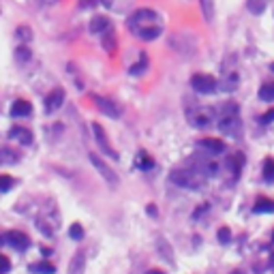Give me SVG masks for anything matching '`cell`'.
I'll use <instances>...</instances> for the list:
<instances>
[{
  "instance_id": "cell-21",
  "label": "cell",
  "mask_w": 274,
  "mask_h": 274,
  "mask_svg": "<svg viewBox=\"0 0 274 274\" xmlns=\"http://www.w3.org/2000/svg\"><path fill=\"white\" fill-rule=\"evenodd\" d=\"M247 7L250 13H255V15H259V13H264L266 7H268V0H249L247 2Z\"/></svg>"
},
{
  "instance_id": "cell-23",
  "label": "cell",
  "mask_w": 274,
  "mask_h": 274,
  "mask_svg": "<svg viewBox=\"0 0 274 274\" xmlns=\"http://www.w3.org/2000/svg\"><path fill=\"white\" fill-rule=\"evenodd\" d=\"M103 48H105V51L107 54H114L116 51V39H114V32H105L103 34Z\"/></svg>"
},
{
  "instance_id": "cell-25",
  "label": "cell",
  "mask_w": 274,
  "mask_h": 274,
  "mask_svg": "<svg viewBox=\"0 0 274 274\" xmlns=\"http://www.w3.org/2000/svg\"><path fill=\"white\" fill-rule=\"evenodd\" d=\"M15 180L11 176H4V174H0V193H9L11 189H13Z\"/></svg>"
},
{
  "instance_id": "cell-14",
  "label": "cell",
  "mask_w": 274,
  "mask_h": 274,
  "mask_svg": "<svg viewBox=\"0 0 274 274\" xmlns=\"http://www.w3.org/2000/svg\"><path fill=\"white\" fill-rule=\"evenodd\" d=\"M253 210L257 214H264V212H274V199H270V197H259L257 201H255Z\"/></svg>"
},
{
  "instance_id": "cell-13",
  "label": "cell",
  "mask_w": 274,
  "mask_h": 274,
  "mask_svg": "<svg viewBox=\"0 0 274 274\" xmlns=\"http://www.w3.org/2000/svg\"><path fill=\"white\" fill-rule=\"evenodd\" d=\"M221 131L223 133H238L240 131V120H238V116H229V118L221 120Z\"/></svg>"
},
{
  "instance_id": "cell-34",
  "label": "cell",
  "mask_w": 274,
  "mask_h": 274,
  "mask_svg": "<svg viewBox=\"0 0 274 274\" xmlns=\"http://www.w3.org/2000/svg\"><path fill=\"white\" fill-rule=\"evenodd\" d=\"M270 71H272V73H274V62H272V65H270Z\"/></svg>"
},
{
  "instance_id": "cell-30",
  "label": "cell",
  "mask_w": 274,
  "mask_h": 274,
  "mask_svg": "<svg viewBox=\"0 0 274 274\" xmlns=\"http://www.w3.org/2000/svg\"><path fill=\"white\" fill-rule=\"evenodd\" d=\"M9 270H11V261H9V257L0 255V274H7Z\"/></svg>"
},
{
  "instance_id": "cell-20",
  "label": "cell",
  "mask_w": 274,
  "mask_h": 274,
  "mask_svg": "<svg viewBox=\"0 0 274 274\" xmlns=\"http://www.w3.org/2000/svg\"><path fill=\"white\" fill-rule=\"evenodd\" d=\"M242 165H244V154H242V152H236V154L229 159V170L238 176V174H240V170H242Z\"/></svg>"
},
{
  "instance_id": "cell-29",
  "label": "cell",
  "mask_w": 274,
  "mask_h": 274,
  "mask_svg": "<svg viewBox=\"0 0 274 274\" xmlns=\"http://www.w3.org/2000/svg\"><path fill=\"white\" fill-rule=\"evenodd\" d=\"M219 240L223 242V244H227V242L231 240V231L227 229V227H221V229H219Z\"/></svg>"
},
{
  "instance_id": "cell-7",
  "label": "cell",
  "mask_w": 274,
  "mask_h": 274,
  "mask_svg": "<svg viewBox=\"0 0 274 274\" xmlns=\"http://www.w3.org/2000/svg\"><path fill=\"white\" fill-rule=\"evenodd\" d=\"M62 101H65V90H62V88H54L48 97H45V112L54 114L56 109H60Z\"/></svg>"
},
{
  "instance_id": "cell-1",
  "label": "cell",
  "mask_w": 274,
  "mask_h": 274,
  "mask_svg": "<svg viewBox=\"0 0 274 274\" xmlns=\"http://www.w3.org/2000/svg\"><path fill=\"white\" fill-rule=\"evenodd\" d=\"M129 30L142 41H154L163 32V24L159 20V13L152 9H137L126 22Z\"/></svg>"
},
{
  "instance_id": "cell-28",
  "label": "cell",
  "mask_w": 274,
  "mask_h": 274,
  "mask_svg": "<svg viewBox=\"0 0 274 274\" xmlns=\"http://www.w3.org/2000/svg\"><path fill=\"white\" fill-rule=\"evenodd\" d=\"M15 58H17V60H20V62H28V60H30V50L22 45V48H17V51H15Z\"/></svg>"
},
{
  "instance_id": "cell-11",
  "label": "cell",
  "mask_w": 274,
  "mask_h": 274,
  "mask_svg": "<svg viewBox=\"0 0 274 274\" xmlns=\"http://www.w3.org/2000/svg\"><path fill=\"white\" fill-rule=\"evenodd\" d=\"M32 112V103L26 101V99H17V101L11 105V116L13 118H22V116H28Z\"/></svg>"
},
{
  "instance_id": "cell-18",
  "label": "cell",
  "mask_w": 274,
  "mask_h": 274,
  "mask_svg": "<svg viewBox=\"0 0 274 274\" xmlns=\"http://www.w3.org/2000/svg\"><path fill=\"white\" fill-rule=\"evenodd\" d=\"M137 167H139V170H152V167H154L152 156H150L148 152H144V150H142V152L137 154Z\"/></svg>"
},
{
  "instance_id": "cell-9",
  "label": "cell",
  "mask_w": 274,
  "mask_h": 274,
  "mask_svg": "<svg viewBox=\"0 0 274 274\" xmlns=\"http://www.w3.org/2000/svg\"><path fill=\"white\" fill-rule=\"evenodd\" d=\"M199 148L208 150L210 154H221V152H225L227 146H225L223 139H219V137H203L199 142Z\"/></svg>"
},
{
  "instance_id": "cell-31",
  "label": "cell",
  "mask_w": 274,
  "mask_h": 274,
  "mask_svg": "<svg viewBox=\"0 0 274 274\" xmlns=\"http://www.w3.org/2000/svg\"><path fill=\"white\" fill-rule=\"evenodd\" d=\"M259 122H261V125H268V122H274V107H272V109H268V112H266V114L259 118Z\"/></svg>"
},
{
  "instance_id": "cell-6",
  "label": "cell",
  "mask_w": 274,
  "mask_h": 274,
  "mask_svg": "<svg viewBox=\"0 0 274 274\" xmlns=\"http://www.w3.org/2000/svg\"><path fill=\"white\" fill-rule=\"evenodd\" d=\"M4 240H7L9 247H13L15 250H26L30 247V238H28L24 231H9V234H4Z\"/></svg>"
},
{
  "instance_id": "cell-3",
  "label": "cell",
  "mask_w": 274,
  "mask_h": 274,
  "mask_svg": "<svg viewBox=\"0 0 274 274\" xmlns=\"http://www.w3.org/2000/svg\"><path fill=\"white\" fill-rule=\"evenodd\" d=\"M88 159H90L92 165H95V170H97V172L105 178V182H107L109 186H112V189H118V186H120V178L116 176V174H114L112 170H109L107 165H105V161L101 159V156L95 154V152H90V154H88Z\"/></svg>"
},
{
  "instance_id": "cell-17",
  "label": "cell",
  "mask_w": 274,
  "mask_h": 274,
  "mask_svg": "<svg viewBox=\"0 0 274 274\" xmlns=\"http://www.w3.org/2000/svg\"><path fill=\"white\" fill-rule=\"evenodd\" d=\"M84 272V253H77L71 259V266H69V274H81Z\"/></svg>"
},
{
  "instance_id": "cell-24",
  "label": "cell",
  "mask_w": 274,
  "mask_h": 274,
  "mask_svg": "<svg viewBox=\"0 0 274 274\" xmlns=\"http://www.w3.org/2000/svg\"><path fill=\"white\" fill-rule=\"evenodd\" d=\"M264 180L266 182H274V159L264 161Z\"/></svg>"
},
{
  "instance_id": "cell-12",
  "label": "cell",
  "mask_w": 274,
  "mask_h": 274,
  "mask_svg": "<svg viewBox=\"0 0 274 274\" xmlns=\"http://www.w3.org/2000/svg\"><path fill=\"white\" fill-rule=\"evenodd\" d=\"M9 137L17 139V142H20V144H24V146L32 144V133L28 131V129H24V126H13V129L9 131Z\"/></svg>"
},
{
  "instance_id": "cell-16",
  "label": "cell",
  "mask_w": 274,
  "mask_h": 274,
  "mask_svg": "<svg viewBox=\"0 0 274 274\" xmlns=\"http://www.w3.org/2000/svg\"><path fill=\"white\" fill-rule=\"evenodd\" d=\"M30 270L37 272V274H56V268H54V264H50V261H39V264H32Z\"/></svg>"
},
{
  "instance_id": "cell-35",
  "label": "cell",
  "mask_w": 274,
  "mask_h": 274,
  "mask_svg": "<svg viewBox=\"0 0 274 274\" xmlns=\"http://www.w3.org/2000/svg\"><path fill=\"white\" fill-rule=\"evenodd\" d=\"M272 240H274V234H272Z\"/></svg>"
},
{
  "instance_id": "cell-32",
  "label": "cell",
  "mask_w": 274,
  "mask_h": 274,
  "mask_svg": "<svg viewBox=\"0 0 274 274\" xmlns=\"http://www.w3.org/2000/svg\"><path fill=\"white\" fill-rule=\"evenodd\" d=\"M114 2H116V0H103L105 7H114Z\"/></svg>"
},
{
  "instance_id": "cell-10",
  "label": "cell",
  "mask_w": 274,
  "mask_h": 274,
  "mask_svg": "<svg viewBox=\"0 0 274 274\" xmlns=\"http://www.w3.org/2000/svg\"><path fill=\"white\" fill-rule=\"evenodd\" d=\"M109 28H112V22H109L105 15L92 17V22H90V32L92 34H105Z\"/></svg>"
},
{
  "instance_id": "cell-15",
  "label": "cell",
  "mask_w": 274,
  "mask_h": 274,
  "mask_svg": "<svg viewBox=\"0 0 274 274\" xmlns=\"http://www.w3.org/2000/svg\"><path fill=\"white\" fill-rule=\"evenodd\" d=\"M257 95H259L261 101H274V81H266V84H261Z\"/></svg>"
},
{
  "instance_id": "cell-4",
  "label": "cell",
  "mask_w": 274,
  "mask_h": 274,
  "mask_svg": "<svg viewBox=\"0 0 274 274\" xmlns=\"http://www.w3.org/2000/svg\"><path fill=\"white\" fill-rule=\"evenodd\" d=\"M191 84H193V88L199 92V95H212V92H217V86L219 81L212 77V75H206V73H197L193 75V79H191Z\"/></svg>"
},
{
  "instance_id": "cell-26",
  "label": "cell",
  "mask_w": 274,
  "mask_h": 274,
  "mask_svg": "<svg viewBox=\"0 0 274 274\" xmlns=\"http://www.w3.org/2000/svg\"><path fill=\"white\" fill-rule=\"evenodd\" d=\"M210 120H212V118H210V114L208 112H201V114H197L195 118H193V125L199 126V129H203V126L210 125Z\"/></svg>"
},
{
  "instance_id": "cell-2",
  "label": "cell",
  "mask_w": 274,
  "mask_h": 274,
  "mask_svg": "<svg viewBox=\"0 0 274 274\" xmlns=\"http://www.w3.org/2000/svg\"><path fill=\"white\" fill-rule=\"evenodd\" d=\"M170 180L174 184L182 186V189H191V191H197L203 184V180L195 172H189V170H174L170 174Z\"/></svg>"
},
{
  "instance_id": "cell-8",
  "label": "cell",
  "mask_w": 274,
  "mask_h": 274,
  "mask_svg": "<svg viewBox=\"0 0 274 274\" xmlns=\"http://www.w3.org/2000/svg\"><path fill=\"white\" fill-rule=\"evenodd\" d=\"M92 101H95V105L105 116H109V118H120V109L116 107V105L112 101H107V99L99 97V95H92Z\"/></svg>"
},
{
  "instance_id": "cell-19",
  "label": "cell",
  "mask_w": 274,
  "mask_h": 274,
  "mask_svg": "<svg viewBox=\"0 0 274 274\" xmlns=\"http://www.w3.org/2000/svg\"><path fill=\"white\" fill-rule=\"evenodd\" d=\"M199 2H201V11H203V20L210 24L214 20V2L212 0H199Z\"/></svg>"
},
{
  "instance_id": "cell-27",
  "label": "cell",
  "mask_w": 274,
  "mask_h": 274,
  "mask_svg": "<svg viewBox=\"0 0 274 274\" xmlns=\"http://www.w3.org/2000/svg\"><path fill=\"white\" fill-rule=\"evenodd\" d=\"M69 236H71L73 240H81V238H84V227H81L79 223H73L71 227H69Z\"/></svg>"
},
{
  "instance_id": "cell-5",
  "label": "cell",
  "mask_w": 274,
  "mask_h": 274,
  "mask_svg": "<svg viewBox=\"0 0 274 274\" xmlns=\"http://www.w3.org/2000/svg\"><path fill=\"white\" fill-rule=\"evenodd\" d=\"M92 133H95V139H97L99 148H101L107 156H112V159H118V152L112 148V144H109V139H107V133H105V129L99 125V122H95V125H92Z\"/></svg>"
},
{
  "instance_id": "cell-22",
  "label": "cell",
  "mask_w": 274,
  "mask_h": 274,
  "mask_svg": "<svg viewBox=\"0 0 274 274\" xmlns=\"http://www.w3.org/2000/svg\"><path fill=\"white\" fill-rule=\"evenodd\" d=\"M146 69H148V58H146V54H142V58H139V62H135L131 69H129V73L131 75H142Z\"/></svg>"
},
{
  "instance_id": "cell-33",
  "label": "cell",
  "mask_w": 274,
  "mask_h": 274,
  "mask_svg": "<svg viewBox=\"0 0 274 274\" xmlns=\"http://www.w3.org/2000/svg\"><path fill=\"white\" fill-rule=\"evenodd\" d=\"M148 274H163V272H161V270H150Z\"/></svg>"
}]
</instances>
